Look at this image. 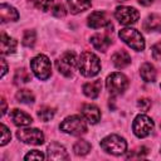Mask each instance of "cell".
Instances as JSON below:
<instances>
[{"label": "cell", "mask_w": 161, "mask_h": 161, "mask_svg": "<svg viewBox=\"0 0 161 161\" xmlns=\"http://www.w3.org/2000/svg\"><path fill=\"white\" fill-rule=\"evenodd\" d=\"M78 69L84 77H94L101 70V62L96 54L83 52L78 59Z\"/></svg>", "instance_id": "obj_1"}, {"label": "cell", "mask_w": 161, "mask_h": 161, "mask_svg": "<svg viewBox=\"0 0 161 161\" xmlns=\"http://www.w3.org/2000/svg\"><path fill=\"white\" fill-rule=\"evenodd\" d=\"M121 40H123L128 47H131L133 50L141 52L145 49V40L141 33L132 28H123L118 33Z\"/></svg>", "instance_id": "obj_2"}, {"label": "cell", "mask_w": 161, "mask_h": 161, "mask_svg": "<svg viewBox=\"0 0 161 161\" xmlns=\"http://www.w3.org/2000/svg\"><path fill=\"white\" fill-rule=\"evenodd\" d=\"M30 68H31L33 73L35 74V77L42 80H45L50 77V73H52L50 60L44 54H39V55L34 57L30 62Z\"/></svg>", "instance_id": "obj_3"}, {"label": "cell", "mask_w": 161, "mask_h": 161, "mask_svg": "<svg viewBox=\"0 0 161 161\" xmlns=\"http://www.w3.org/2000/svg\"><path fill=\"white\" fill-rule=\"evenodd\" d=\"M60 130L73 136H80L87 132V125L80 116H69L60 123Z\"/></svg>", "instance_id": "obj_4"}, {"label": "cell", "mask_w": 161, "mask_h": 161, "mask_svg": "<svg viewBox=\"0 0 161 161\" xmlns=\"http://www.w3.org/2000/svg\"><path fill=\"white\" fill-rule=\"evenodd\" d=\"M101 147L111 155H122L127 150V142L118 135H109L101 141Z\"/></svg>", "instance_id": "obj_5"}, {"label": "cell", "mask_w": 161, "mask_h": 161, "mask_svg": "<svg viewBox=\"0 0 161 161\" xmlns=\"http://www.w3.org/2000/svg\"><path fill=\"white\" fill-rule=\"evenodd\" d=\"M106 87L111 94H121L128 87V79L122 73H112L106 79Z\"/></svg>", "instance_id": "obj_6"}, {"label": "cell", "mask_w": 161, "mask_h": 161, "mask_svg": "<svg viewBox=\"0 0 161 161\" xmlns=\"http://www.w3.org/2000/svg\"><path fill=\"white\" fill-rule=\"evenodd\" d=\"M152 128H153V121L146 114H138L132 123L133 133L140 138L148 136Z\"/></svg>", "instance_id": "obj_7"}, {"label": "cell", "mask_w": 161, "mask_h": 161, "mask_svg": "<svg viewBox=\"0 0 161 161\" xmlns=\"http://www.w3.org/2000/svg\"><path fill=\"white\" fill-rule=\"evenodd\" d=\"M75 64H77V60H75V54L73 52H65L55 63L58 72L65 77L73 75V70L75 68Z\"/></svg>", "instance_id": "obj_8"}, {"label": "cell", "mask_w": 161, "mask_h": 161, "mask_svg": "<svg viewBox=\"0 0 161 161\" xmlns=\"http://www.w3.org/2000/svg\"><path fill=\"white\" fill-rule=\"evenodd\" d=\"M114 16H116V19L118 20L119 24H122V25H131V24H135L138 20L140 14H138V11L135 8H131V6H118L114 10Z\"/></svg>", "instance_id": "obj_9"}, {"label": "cell", "mask_w": 161, "mask_h": 161, "mask_svg": "<svg viewBox=\"0 0 161 161\" xmlns=\"http://www.w3.org/2000/svg\"><path fill=\"white\" fill-rule=\"evenodd\" d=\"M16 137L24 142L30 145H42L44 142V135L38 128H23L16 131Z\"/></svg>", "instance_id": "obj_10"}, {"label": "cell", "mask_w": 161, "mask_h": 161, "mask_svg": "<svg viewBox=\"0 0 161 161\" xmlns=\"http://www.w3.org/2000/svg\"><path fill=\"white\" fill-rule=\"evenodd\" d=\"M109 25H112V24L104 11H93L88 16V26H91L93 29L104 28V26H109Z\"/></svg>", "instance_id": "obj_11"}, {"label": "cell", "mask_w": 161, "mask_h": 161, "mask_svg": "<svg viewBox=\"0 0 161 161\" xmlns=\"http://www.w3.org/2000/svg\"><path fill=\"white\" fill-rule=\"evenodd\" d=\"M47 157L49 160L62 161V160H68V153L64 146H62L58 142H52L47 148Z\"/></svg>", "instance_id": "obj_12"}, {"label": "cell", "mask_w": 161, "mask_h": 161, "mask_svg": "<svg viewBox=\"0 0 161 161\" xmlns=\"http://www.w3.org/2000/svg\"><path fill=\"white\" fill-rule=\"evenodd\" d=\"M82 114L91 123H97L101 119L99 108L97 106H94V104H84L82 107Z\"/></svg>", "instance_id": "obj_13"}, {"label": "cell", "mask_w": 161, "mask_h": 161, "mask_svg": "<svg viewBox=\"0 0 161 161\" xmlns=\"http://www.w3.org/2000/svg\"><path fill=\"white\" fill-rule=\"evenodd\" d=\"M0 18L3 23L6 21H16L19 19V13L14 6H10L8 4H1L0 6Z\"/></svg>", "instance_id": "obj_14"}, {"label": "cell", "mask_w": 161, "mask_h": 161, "mask_svg": "<svg viewBox=\"0 0 161 161\" xmlns=\"http://www.w3.org/2000/svg\"><path fill=\"white\" fill-rule=\"evenodd\" d=\"M11 119H13L15 126H20V127L29 126L33 122L31 116H29L28 113H25V112H23L20 109H16V108L11 111Z\"/></svg>", "instance_id": "obj_15"}, {"label": "cell", "mask_w": 161, "mask_h": 161, "mask_svg": "<svg viewBox=\"0 0 161 161\" xmlns=\"http://www.w3.org/2000/svg\"><path fill=\"white\" fill-rule=\"evenodd\" d=\"M142 26L146 31H161V16L157 14L148 15L145 19Z\"/></svg>", "instance_id": "obj_16"}, {"label": "cell", "mask_w": 161, "mask_h": 161, "mask_svg": "<svg viewBox=\"0 0 161 161\" xmlns=\"http://www.w3.org/2000/svg\"><path fill=\"white\" fill-rule=\"evenodd\" d=\"M91 43L99 52H106L108 49V47L111 45L109 38L106 36L104 34H94V35H92L91 36Z\"/></svg>", "instance_id": "obj_17"}, {"label": "cell", "mask_w": 161, "mask_h": 161, "mask_svg": "<svg viewBox=\"0 0 161 161\" xmlns=\"http://www.w3.org/2000/svg\"><path fill=\"white\" fill-rule=\"evenodd\" d=\"M112 63L116 68H125L131 63V57L126 50H118L112 55Z\"/></svg>", "instance_id": "obj_18"}, {"label": "cell", "mask_w": 161, "mask_h": 161, "mask_svg": "<svg viewBox=\"0 0 161 161\" xmlns=\"http://www.w3.org/2000/svg\"><path fill=\"white\" fill-rule=\"evenodd\" d=\"M101 91H102V82H101V79H97V80H93V82L86 83L83 86V92L89 98H97L99 96Z\"/></svg>", "instance_id": "obj_19"}, {"label": "cell", "mask_w": 161, "mask_h": 161, "mask_svg": "<svg viewBox=\"0 0 161 161\" xmlns=\"http://www.w3.org/2000/svg\"><path fill=\"white\" fill-rule=\"evenodd\" d=\"M16 40L15 39H13V38H10V36H8L6 34H1V53L4 54V55H6V54H13L14 52H15V49H16Z\"/></svg>", "instance_id": "obj_20"}, {"label": "cell", "mask_w": 161, "mask_h": 161, "mask_svg": "<svg viewBox=\"0 0 161 161\" xmlns=\"http://www.w3.org/2000/svg\"><path fill=\"white\" fill-rule=\"evenodd\" d=\"M140 74L145 82H155L156 80V70L151 63H143L140 68Z\"/></svg>", "instance_id": "obj_21"}, {"label": "cell", "mask_w": 161, "mask_h": 161, "mask_svg": "<svg viewBox=\"0 0 161 161\" xmlns=\"http://www.w3.org/2000/svg\"><path fill=\"white\" fill-rule=\"evenodd\" d=\"M68 5L73 14H78L91 8V0H68Z\"/></svg>", "instance_id": "obj_22"}, {"label": "cell", "mask_w": 161, "mask_h": 161, "mask_svg": "<svg viewBox=\"0 0 161 161\" xmlns=\"http://www.w3.org/2000/svg\"><path fill=\"white\" fill-rule=\"evenodd\" d=\"M73 151L78 156H84L91 151V143L86 140H78L73 146Z\"/></svg>", "instance_id": "obj_23"}, {"label": "cell", "mask_w": 161, "mask_h": 161, "mask_svg": "<svg viewBox=\"0 0 161 161\" xmlns=\"http://www.w3.org/2000/svg\"><path fill=\"white\" fill-rule=\"evenodd\" d=\"M15 98L20 103H33L34 102V94L29 89H20L16 92Z\"/></svg>", "instance_id": "obj_24"}, {"label": "cell", "mask_w": 161, "mask_h": 161, "mask_svg": "<svg viewBox=\"0 0 161 161\" xmlns=\"http://www.w3.org/2000/svg\"><path fill=\"white\" fill-rule=\"evenodd\" d=\"M54 113H55V111H54V108H50V107H42V108H39V111H38V117L42 119V121H44V122H48V121H50L53 117H54Z\"/></svg>", "instance_id": "obj_25"}, {"label": "cell", "mask_w": 161, "mask_h": 161, "mask_svg": "<svg viewBox=\"0 0 161 161\" xmlns=\"http://www.w3.org/2000/svg\"><path fill=\"white\" fill-rule=\"evenodd\" d=\"M14 80H15V84H19V83H26V82L30 80V74H29L28 70H25L24 68L18 69L16 73H15Z\"/></svg>", "instance_id": "obj_26"}, {"label": "cell", "mask_w": 161, "mask_h": 161, "mask_svg": "<svg viewBox=\"0 0 161 161\" xmlns=\"http://www.w3.org/2000/svg\"><path fill=\"white\" fill-rule=\"evenodd\" d=\"M36 40V35H35V31L34 30H26L23 35V45L25 47H33L34 43Z\"/></svg>", "instance_id": "obj_27"}, {"label": "cell", "mask_w": 161, "mask_h": 161, "mask_svg": "<svg viewBox=\"0 0 161 161\" xmlns=\"http://www.w3.org/2000/svg\"><path fill=\"white\" fill-rule=\"evenodd\" d=\"M31 4L38 9V10H42V11H48L50 10L52 5H53V0H30Z\"/></svg>", "instance_id": "obj_28"}, {"label": "cell", "mask_w": 161, "mask_h": 161, "mask_svg": "<svg viewBox=\"0 0 161 161\" xmlns=\"http://www.w3.org/2000/svg\"><path fill=\"white\" fill-rule=\"evenodd\" d=\"M1 142H0V145L1 146H5L9 141H10V131L8 130V127L4 125V123H1Z\"/></svg>", "instance_id": "obj_29"}, {"label": "cell", "mask_w": 161, "mask_h": 161, "mask_svg": "<svg viewBox=\"0 0 161 161\" xmlns=\"http://www.w3.org/2000/svg\"><path fill=\"white\" fill-rule=\"evenodd\" d=\"M25 160H44V155L43 152L38 151V150H33L30 152H28L25 156H24Z\"/></svg>", "instance_id": "obj_30"}, {"label": "cell", "mask_w": 161, "mask_h": 161, "mask_svg": "<svg viewBox=\"0 0 161 161\" xmlns=\"http://www.w3.org/2000/svg\"><path fill=\"white\" fill-rule=\"evenodd\" d=\"M52 13H53V15H54L55 18H63V16H65V14H67L65 8H64L62 4L55 5V6L52 9Z\"/></svg>", "instance_id": "obj_31"}, {"label": "cell", "mask_w": 161, "mask_h": 161, "mask_svg": "<svg viewBox=\"0 0 161 161\" xmlns=\"http://www.w3.org/2000/svg\"><path fill=\"white\" fill-rule=\"evenodd\" d=\"M137 107L142 111V112H146L150 109L151 107V101L148 98H141L138 102H137Z\"/></svg>", "instance_id": "obj_32"}, {"label": "cell", "mask_w": 161, "mask_h": 161, "mask_svg": "<svg viewBox=\"0 0 161 161\" xmlns=\"http://www.w3.org/2000/svg\"><path fill=\"white\" fill-rule=\"evenodd\" d=\"M152 57L156 59V60H160L161 62V43H157L152 47Z\"/></svg>", "instance_id": "obj_33"}, {"label": "cell", "mask_w": 161, "mask_h": 161, "mask_svg": "<svg viewBox=\"0 0 161 161\" xmlns=\"http://www.w3.org/2000/svg\"><path fill=\"white\" fill-rule=\"evenodd\" d=\"M0 63H1V67H3V70H1V77H4V75L6 74V72H8V65H6L5 59H4V58H1V59H0Z\"/></svg>", "instance_id": "obj_34"}, {"label": "cell", "mask_w": 161, "mask_h": 161, "mask_svg": "<svg viewBox=\"0 0 161 161\" xmlns=\"http://www.w3.org/2000/svg\"><path fill=\"white\" fill-rule=\"evenodd\" d=\"M141 5H143V6H148V5H151L152 3H153V0H137Z\"/></svg>", "instance_id": "obj_35"}, {"label": "cell", "mask_w": 161, "mask_h": 161, "mask_svg": "<svg viewBox=\"0 0 161 161\" xmlns=\"http://www.w3.org/2000/svg\"><path fill=\"white\" fill-rule=\"evenodd\" d=\"M5 112H6V103H5L4 97H1V113L5 114Z\"/></svg>", "instance_id": "obj_36"}, {"label": "cell", "mask_w": 161, "mask_h": 161, "mask_svg": "<svg viewBox=\"0 0 161 161\" xmlns=\"http://www.w3.org/2000/svg\"><path fill=\"white\" fill-rule=\"evenodd\" d=\"M118 1H127V0H118Z\"/></svg>", "instance_id": "obj_37"}]
</instances>
